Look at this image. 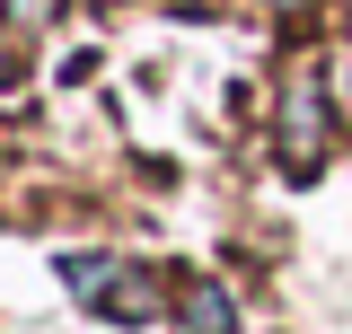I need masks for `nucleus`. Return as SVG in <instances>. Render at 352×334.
I'll return each mask as SVG.
<instances>
[{"instance_id": "3", "label": "nucleus", "mask_w": 352, "mask_h": 334, "mask_svg": "<svg viewBox=\"0 0 352 334\" xmlns=\"http://www.w3.org/2000/svg\"><path fill=\"white\" fill-rule=\"evenodd\" d=\"M176 317H185V334H238V308H229L220 282H185L176 291Z\"/></svg>"}, {"instance_id": "1", "label": "nucleus", "mask_w": 352, "mask_h": 334, "mask_svg": "<svg viewBox=\"0 0 352 334\" xmlns=\"http://www.w3.org/2000/svg\"><path fill=\"white\" fill-rule=\"evenodd\" d=\"M317 159H326V97H317V80H300L282 97V167L317 176Z\"/></svg>"}, {"instance_id": "4", "label": "nucleus", "mask_w": 352, "mask_h": 334, "mask_svg": "<svg viewBox=\"0 0 352 334\" xmlns=\"http://www.w3.org/2000/svg\"><path fill=\"white\" fill-rule=\"evenodd\" d=\"M273 9H308V0H273Z\"/></svg>"}, {"instance_id": "5", "label": "nucleus", "mask_w": 352, "mask_h": 334, "mask_svg": "<svg viewBox=\"0 0 352 334\" xmlns=\"http://www.w3.org/2000/svg\"><path fill=\"white\" fill-rule=\"evenodd\" d=\"M0 9H9V0H0Z\"/></svg>"}, {"instance_id": "2", "label": "nucleus", "mask_w": 352, "mask_h": 334, "mask_svg": "<svg viewBox=\"0 0 352 334\" xmlns=\"http://www.w3.org/2000/svg\"><path fill=\"white\" fill-rule=\"evenodd\" d=\"M88 308H97V317H115V326H150V317H159V282H150L141 264H115V273H106V291L88 299Z\"/></svg>"}]
</instances>
